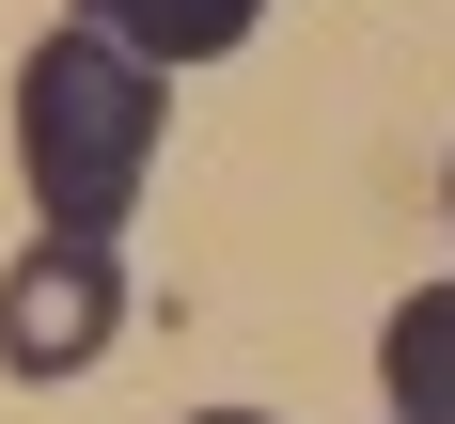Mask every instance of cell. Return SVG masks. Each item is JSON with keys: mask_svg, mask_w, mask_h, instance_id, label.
Returning <instances> with one entry per match:
<instances>
[{"mask_svg": "<svg viewBox=\"0 0 455 424\" xmlns=\"http://www.w3.org/2000/svg\"><path fill=\"white\" fill-rule=\"evenodd\" d=\"M157 126H173V94L157 63L110 32H47L16 63V173H32V220L47 236H110L141 220V173H157Z\"/></svg>", "mask_w": 455, "mask_h": 424, "instance_id": "cell-1", "label": "cell"}, {"mask_svg": "<svg viewBox=\"0 0 455 424\" xmlns=\"http://www.w3.org/2000/svg\"><path fill=\"white\" fill-rule=\"evenodd\" d=\"M110 330H126V252L110 236H32L16 268H0V377H94L110 362Z\"/></svg>", "mask_w": 455, "mask_h": 424, "instance_id": "cell-2", "label": "cell"}, {"mask_svg": "<svg viewBox=\"0 0 455 424\" xmlns=\"http://www.w3.org/2000/svg\"><path fill=\"white\" fill-rule=\"evenodd\" d=\"M79 32L141 47V63L173 79V63H220V47H251V32H267V0H79Z\"/></svg>", "mask_w": 455, "mask_h": 424, "instance_id": "cell-3", "label": "cell"}, {"mask_svg": "<svg viewBox=\"0 0 455 424\" xmlns=\"http://www.w3.org/2000/svg\"><path fill=\"white\" fill-rule=\"evenodd\" d=\"M377 393H393V424H455V283L393 299V330H377Z\"/></svg>", "mask_w": 455, "mask_h": 424, "instance_id": "cell-4", "label": "cell"}, {"mask_svg": "<svg viewBox=\"0 0 455 424\" xmlns=\"http://www.w3.org/2000/svg\"><path fill=\"white\" fill-rule=\"evenodd\" d=\"M188 424H267V409H188Z\"/></svg>", "mask_w": 455, "mask_h": 424, "instance_id": "cell-5", "label": "cell"}, {"mask_svg": "<svg viewBox=\"0 0 455 424\" xmlns=\"http://www.w3.org/2000/svg\"><path fill=\"white\" fill-rule=\"evenodd\" d=\"M440 204H455V173H440Z\"/></svg>", "mask_w": 455, "mask_h": 424, "instance_id": "cell-6", "label": "cell"}]
</instances>
